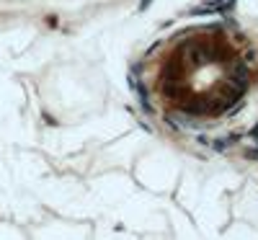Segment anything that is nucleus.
<instances>
[{
    "label": "nucleus",
    "instance_id": "1",
    "mask_svg": "<svg viewBox=\"0 0 258 240\" xmlns=\"http://www.w3.org/2000/svg\"><path fill=\"white\" fill-rule=\"evenodd\" d=\"M248 65L235 41L220 31L181 39L168 52L158 88L165 103L183 114L214 116L245 93Z\"/></svg>",
    "mask_w": 258,
    "mask_h": 240
}]
</instances>
